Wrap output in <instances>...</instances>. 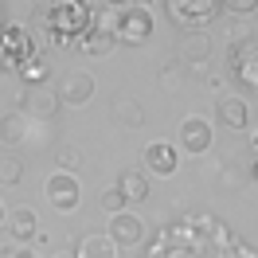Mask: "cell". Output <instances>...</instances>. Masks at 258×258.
<instances>
[{
	"instance_id": "ac0fdd59",
	"label": "cell",
	"mask_w": 258,
	"mask_h": 258,
	"mask_svg": "<svg viewBox=\"0 0 258 258\" xmlns=\"http://www.w3.org/2000/svg\"><path fill=\"white\" fill-rule=\"evenodd\" d=\"M8 227H12V239H35V215L28 208H20Z\"/></svg>"
},
{
	"instance_id": "2e32d148",
	"label": "cell",
	"mask_w": 258,
	"mask_h": 258,
	"mask_svg": "<svg viewBox=\"0 0 258 258\" xmlns=\"http://www.w3.org/2000/svg\"><path fill=\"white\" fill-rule=\"evenodd\" d=\"M20 176H24V161H20L16 153H0V184L8 188V184H20Z\"/></svg>"
},
{
	"instance_id": "ba28073f",
	"label": "cell",
	"mask_w": 258,
	"mask_h": 258,
	"mask_svg": "<svg viewBox=\"0 0 258 258\" xmlns=\"http://www.w3.org/2000/svg\"><path fill=\"white\" fill-rule=\"evenodd\" d=\"M145 168L153 176H172L176 172V145H168V141L145 145Z\"/></svg>"
},
{
	"instance_id": "5b68a950",
	"label": "cell",
	"mask_w": 258,
	"mask_h": 258,
	"mask_svg": "<svg viewBox=\"0 0 258 258\" xmlns=\"http://www.w3.org/2000/svg\"><path fill=\"white\" fill-rule=\"evenodd\" d=\"M117 39L121 43H145L149 35H153V16H149L145 4H137V8H125L121 16H117Z\"/></svg>"
},
{
	"instance_id": "3957f363",
	"label": "cell",
	"mask_w": 258,
	"mask_h": 258,
	"mask_svg": "<svg viewBox=\"0 0 258 258\" xmlns=\"http://www.w3.org/2000/svg\"><path fill=\"white\" fill-rule=\"evenodd\" d=\"M43 196H47V204L55 211H75L82 200V184L79 176H71V172H55V176H47V184H43Z\"/></svg>"
},
{
	"instance_id": "8fae6325",
	"label": "cell",
	"mask_w": 258,
	"mask_h": 258,
	"mask_svg": "<svg viewBox=\"0 0 258 258\" xmlns=\"http://www.w3.org/2000/svg\"><path fill=\"white\" fill-rule=\"evenodd\" d=\"M180 145L188 149V153H204L211 145V125L204 117H188L184 125H180Z\"/></svg>"
},
{
	"instance_id": "7c38bea8",
	"label": "cell",
	"mask_w": 258,
	"mask_h": 258,
	"mask_svg": "<svg viewBox=\"0 0 258 258\" xmlns=\"http://www.w3.org/2000/svg\"><path fill=\"white\" fill-rule=\"evenodd\" d=\"M117 192L125 196V204H141L149 196V176L137 172V168H125V172L117 176Z\"/></svg>"
},
{
	"instance_id": "44dd1931",
	"label": "cell",
	"mask_w": 258,
	"mask_h": 258,
	"mask_svg": "<svg viewBox=\"0 0 258 258\" xmlns=\"http://www.w3.org/2000/svg\"><path fill=\"white\" fill-rule=\"evenodd\" d=\"M102 208L110 211V215H117V211L125 208V196L117 192V188H110V192H102Z\"/></svg>"
},
{
	"instance_id": "7a4b0ae2",
	"label": "cell",
	"mask_w": 258,
	"mask_h": 258,
	"mask_svg": "<svg viewBox=\"0 0 258 258\" xmlns=\"http://www.w3.org/2000/svg\"><path fill=\"white\" fill-rule=\"evenodd\" d=\"M164 12L172 20V28L204 32V28H211V20L219 16V0H164Z\"/></svg>"
},
{
	"instance_id": "f1b7e54d",
	"label": "cell",
	"mask_w": 258,
	"mask_h": 258,
	"mask_svg": "<svg viewBox=\"0 0 258 258\" xmlns=\"http://www.w3.org/2000/svg\"><path fill=\"white\" fill-rule=\"evenodd\" d=\"M145 8H149V0H145Z\"/></svg>"
},
{
	"instance_id": "4fadbf2b",
	"label": "cell",
	"mask_w": 258,
	"mask_h": 258,
	"mask_svg": "<svg viewBox=\"0 0 258 258\" xmlns=\"http://www.w3.org/2000/svg\"><path fill=\"white\" fill-rule=\"evenodd\" d=\"M180 55L188 59V63H204L211 55V43H208V32H184L180 35Z\"/></svg>"
},
{
	"instance_id": "7402d4cb",
	"label": "cell",
	"mask_w": 258,
	"mask_h": 258,
	"mask_svg": "<svg viewBox=\"0 0 258 258\" xmlns=\"http://www.w3.org/2000/svg\"><path fill=\"white\" fill-rule=\"evenodd\" d=\"M192 227L196 231H215V219L211 215H192Z\"/></svg>"
},
{
	"instance_id": "d4e9b609",
	"label": "cell",
	"mask_w": 258,
	"mask_h": 258,
	"mask_svg": "<svg viewBox=\"0 0 258 258\" xmlns=\"http://www.w3.org/2000/svg\"><path fill=\"white\" fill-rule=\"evenodd\" d=\"M4 67H12V63H8V55H4V43H0V71H4Z\"/></svg>"
},
{
	"instance_id": "d6986e66",
	"label": "cell",
	"mask_w": 258,
	"mask_h": 258,
	"mask_svg": "<svg viewBox=\"0 0 258 258\" xmlns=\"http://www.w3.org/2000/svg\"><path fill=\"white\" fill-rule=\"evenodd\" d=\"M219 8L231 16H250V12H258V0H219Z\"/></svg>"
},
{
	"instance_id": "52a82bcc",
	"label": "cell",
	"mask_w": 258,
	"mask_h": 258,
	"mask_svg": "<svg viewBox=\"0 0 258 258\" xmlns=\"http://www.w3.org/2000/svg\"><path fill=\"white\" fill-rule=\"evenodd\" d=\"M117 246H137V242L145 239V223L137 219V215H129V211H117L110 215V231H106Z\"/></svg>"
},
{
	"instance_id": "603a6c76",
	"label": "cell",
	"mask_w": 258,
	"mask_h": 258,
	"mask_svg": "<svg viewBox=\"0 0 258 258\" xmlns=\"http://www.w3.org/2000/svg\"><path fill=\"white\" fill-rule=\"evenodd\" d=\"M59 161H63L67 168H75V164H79V153H75V149H63V153H59Z\"/></svg>"
},
{
	"instance_id": "6da1fadb",
	"label": "cell",
	"mask_w": 258,
	"mask_h": 258,
	"mask_svg": "<svg viewBox=\"0 0 258 258\" xmlns=\"http://www.w3.org/2000/svg\"><path fill=\"white\" fill-rule=\"evenodd\" d=\"M39 20H43V28L55 35H63V39H79V35L90 32V24H94V8H90V0H51L39 8Z\"/></svg>"
},
{
	"instance_id": "9a60e30c",
	"label": "cell",
	"mask_w": 258,
	"mask_h": 258,
	"mask_svg": "<svg viewBox=\"0 0 258 258\" xmlns=\"http://www.w3.org/2000/svg\"><path fill=\"white\" fill-rule=\"evenodd\" d=\"M219 121H223L227 129H246V121H250L246 102H242V98H223V102H219Z\"/></svg>"
},
{
	"instance_id": "8992f818",
	"label": "cell",
	"mask_w": 258,
	"mask_h": 258,
	"mask_svg": "<svg viewBox=\"0 0 258 258\" xmlns=\"http://www.w3.org/2000/svg\"><path fill=\"white\" fill-rule=\"evenodd\" d=\"M55 94H59V106H82V102H90V94H94V79L86 71H71V75H63Z\"/></svg>"
},
{
	"instance_id": "ffe728a7",
	"label": "cell",
	"mask_w": 258,
	"mask_h": 258,
	"mask_svg": "<svg viewBox=\"0 0 258 258\" xmlns=\"http://www.w3.org/2000/svg\"><path fill=\"white\" fill-rule=\"evenodd\" d=\"M20 75H24V79H28V82L35 86V82L43 79V59H39V55H35V59H28V63L20 67Z\"/></svg>"
},
{
	"instance_id": "484cf974",
	"label": "cell",
	"mask_w": 258,
	"mask_h": 258,
	"mask_svg": "<svg viewBox=\"0 0 258 258\" xmlns=\"http://www.w3.org/2000/svg\"><path fill=\"white\" fill-rule=\"evenodd\" d=\"M12 258H35V254H32V250H16Z\"/></svg>"
},
{
	"instance_id": "5bb4252c",
	"label": "cell",
	"mask_w": 258,
	"mask_h": 258,
	"mask_svg": "<svg viewBox=\"0 0 258 258\" xmlns=\"http://www.w3.org/2000/svg\"><path fill=\"white\" fill-rule=\"evenodd\" d=\"M79 258H117V242L110 235H86L79 239Z\"/></svg>"
},
{
	"instance_id": "83f0119b",
	"label": "cell",
	"mask_w": 258,
	"mask_h": 258,
	"mask_svg": "<svg viewBox=\"0 0 258 258\" xmlns=\"http://www.w3.org/2000/svg\"><path fill=\"white\" fill-rule=\"evenodd\" d=\"M59 258H71V254H59Z\"/></svg>"
},
{
	"instance_id": "277c9868",
	"label": "cell",
	"mask_w": 258,
	"mask_h": 258,
	"mask_svg": "<svg viewBox=\"0 0 258 258\" xmlns=\"http://www.w3.org/2000/svg\"><path fill=\"white\" fill-rule=\"evenodd\" d=\"M231 75H235L246 90L258 94V39L235 43V51H231Z\"/></svg>"
},
{
	"instance_id": "e0dca14e",
	"label": "cell",
	"mask_w": 258,
	"mask_h": 258,
	"mask_svg": "<svg viewBox=\"0 0 258 258\" xmlns=\"http://www.w3.org/2000/svg\"><path fill=\"white\" fill-rule=\"evenodd\" d=\"M24 133H28V121H24V113H8V117L0 121V137H4V145H16Z\"/></svg>"
},
{
	"instance_id": "4316f807",
	"label": "cell",
	"mask_w": 258,
	"mask_h": 258,
	"mask_svg": "<svg viewBox=\"0 0 258 258\" xmlns=\"http://www.w3.org/2000/svg\"><path fill=\"white\" fill-rule=\"evenodd\" d=\"M0 223H4V204H0Z\"/></svg>"
},
{
	"instance_id": "30bf717a",
	"label": "cell",
	"mask_w": 258,
	"mask_h": 258,
	"mask_svg": "<svg viewBox=\"0 0 258 258\" xmlns=\"http://www.w3.org/2000/svg\"><path fill=\"white\" fill-rule=\"evenodd\" d=\"M110 113H113V121H117V125H125V129H141V125H145V106H141L137 98H129V94L113 98Z\"/></svg>"
},
{
	"instance_id": "cb8c5ba5",
	"label": "cell",
	"mask_w": 258,
	"mask_h": 258,
	"mask_svg": "<svg viewBox=\"0 0 258 258\" xmlns=\"http://www.w3.org/2000/svg\"><path fill=\"white\" fill-rule=\"evenodd\" d=\"M102 4H110V8H125L129 0H102Z\"/></svg>"
},
{
	"instance_id": "9c48e42d",
	"label": "cell",
	"mask_w": 258,
	"mask_h": 258,
	"mask_svg": "<svg viewBox=\"0 0 258 258\" xmlns=\"http://www.w3.org/2000/svg\"><path fill=\"white\" fill-rule=\"evenodd\" d=\"M24 113H35V117H51V113H59V94H51L47 86H28L24 90Z\"/></svg>"
}]
</instances>
